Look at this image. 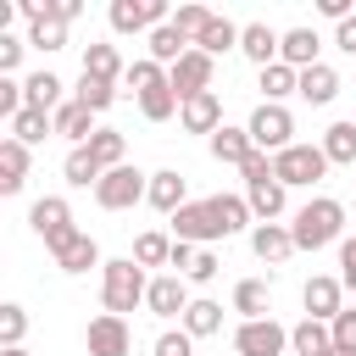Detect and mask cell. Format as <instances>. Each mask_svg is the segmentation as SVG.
<instances>
[{"label":"cell","mask_w":356,"mask_h":356,"mask_svg":"<svg viewBox=\"0 0 356 356\" xmlns=\"http://www.w3.org/2000/svg\"><path fill=\"white\" fill-rule=\"evenodd\" d=\"M195 50H206V56H211V61H217V56H222V50H239V28H234V22H228V17H217V22H211V28H206V33H200V44H195Z\"/></svg>","instance_id":"38"},{"label":"cell","mask_w":356,"mask_h":356,"mask_svg":"<svg viewBox=\"0 0 356 356\" xmlns=\"http://www.w3.org/2000/svg\"><path fill=\"white\" fill-rule=\"evenodd\" d=\"M328 328H334V350H350V356H356V312L345 306V312H339Z\"/></svg>","instance_id":"44"},{"label":"cell","mask_w":356,"mask_h":356,"mask_svg":"<svg viewBox=\"0 0 356 356\" xmlns=\"http://www.w3.org/2000/svg\"><path fill=\"white\" fill-rule=\"evenodd\" d=\"M56 134H61V139H72V150H78V145H89V139H95V111H89V106H78V100H67V106L56 111Z\"/></svg>","instance_id":"22"},{"label":"cell","mask_w":356,"mask_h":356,"mask_svg":"<svg viewBox=\"0 0 356 356\" xmlns=\"http://www.w3.org/2000/svg\"><path fill=\"white\" fill-rule=\"evenodd\" d=\"M339 284L356 295V239H339Z\"/></svg>","instance_id":"48"},{"label":"cell","mask_w":356,"mask_h":356,"mask_svg":"<svg viewBox=\"0 0 356 356\" xmlns=\"http://www.w3.org/2000/svg\"><path fill=\"white\" fill-rule=\"evenodd\" d=\"M217 267H222V261H217L211 250H195V261H189V273H184V278H195V284H211V278H217Z\"/></svg>","instance_id":"47"},{"label":"cell","mask_w":356,"mask_h":356,"mask_svg":"<svg viewBox=\"0 0 356 356\" xmlns=\"http://www.w3.org/2000/svg\"><path fill=\"white\" fill-rule=\"evenodd\" d=\"M334 95H339V72H334V67H323V61H317V67H306V72H300V100L328 106Z\"/></svg>","instance_id":"28"},{"label":"cell","mask_w":356,"mask_h":356,"mask_svg":"<svg viewBox=\"0 0 356 356\" xmlns=\"http://www.w3.org/2000/svg\"><path fill=\"white\" fill-rule=\"evenodd\" d=\"M122 83L139 95V111H145L150 122H167V117L178 111V95H172V78H167L161 61H134Z\"/></svg>","instance_id":"2"},{"label":"cell","mask_w":356,"mask_h":356,"mask_svg":"<svg viewBox=\"0 0 356 356\" xmlns=\"http://www.w3.org/2000/svg\"><path fill=\"white\" fill-rule=\"evenodd\" d=\"M44 134H56V117H50V111H33V106H22V111L11 117V139H22V145H39Z\"/></svg>","instance_id":"32"},{"label":"cell","mask_w":356,"mask_h":356,"mask_svg":"<svg viewBox=\"0 0 356 356\" xmlns=\"http://www.w3.org/2000/svg\"><path fill=\"white\" fill-rule=\"evenodd\" d=\"M61 172H67V184H78V189H89V184H100V178H106V172H100V161L89 156V145H78V150L67 156V167H61Z\"/></svg>","instance_id":"39"},{"label":"cell","mask_w":356,"mask_h":356,"mask_svg":"<svg viewBox=\"0 0 356 356\" xmlns=\"http://www.w3.org/2000/svg\"><path fill=\"white\" fill-rule=\"evenodd\" d=\"M95 200L106 206V211H128V206H139V200H150V172H139V167H111L100 184H95Z\"/></svg>","instance_id":"4"},{"label":"cell","mask_w":356,"mask_h":356,"mask_svg":"<svg viewBox=\"0 0 356 356\" xmlns=\"http://www.w3.org/2000/svg\"><path fill=\"white\" fill-rule=\"evenodd\" d=\"M250 250H256L267 267H278V261L295 256V234H289L284 222H256V228H250Z\"/></svg>","instance_id":"14"},{"label":"cell","mask_w":356,"mask_h":356,"mask_svg":"<svg viewBox=\"0 0 356 356\" xmlns=\"http://www.w3.org/2000/svg\"><path fill=\"white\" fill-rule=\"evenodd\" d=\"M289 234H295V250H323V245H334V239L345 234V206L328 200V195H317V200H306V206L295 211Z\"/></svg>","instance_id":"1"},{"label":"cell","mask_w":356,"mask_h":356,"mask_svg":"<svg viewBox=\"0 0 356 356\" xmlns=\"http://www.w3.org/2000/svg\"><path fill=\"white\" fill-rule=\"evenodd\" d=\"M289 350H295V356H328V350H334V328L317 323V317H300V323L289 328Z\"/></svg>","instance_id":"19"},{"label":"cell","mask_w":356,"mask_h":356,"mask_svg":"<svg viewBox=\"0 0 356 356\" xmlns=\"http://www.w3.org/2000/svg\"><path fill=\"white\" fill-rule=\"evenodd\" d=\"M211 156H217L222 167H245V161L256 156V145H250V128H228V122H222V128L211 134Z\"/></svg>","instance_id":"18"},{"label":"cell","mask_w":356,"mask_h":356,"mask_svg":"<svg viewBox=\"0 0 356 356\" xmlns=\"http://www.w3.org/2000/svg\"><path fill=\"white\" fill-rule=\"evenodd\" d=\"M334 44H339L345 56H356V17H345V22L334 28Z\"/></svg>","instance_id":"49"},{"label":"cell","mask_w":356,"mask_h":356,"mask_svg":"<svg viewBox=\"0 0 356 356\" xmlns=\"http://www.w3.org/2000/svg\"><path fill=\"white\" fill-rule=\"evenodd\" d=\"M28 184V145L22 139H6L0 145V195H17Z\"/></svg>","instance_id":"23"},{"label":"cell","mask_w":356,"mask_h":356,"mask_svg":"<svg viewBox=\"0 0 356 356\" xmlns=\"http://www.w3.org/2000/svg\"><path fill=\"white\" fill-rule=\"evenodd\" d=\"M28 222H33V234L44 239V250L56 256L78 228H72V206L61 200V195H44V200H33V211H28Z\"/></svg>","instance_id":"5"},{"label":"cell","mask_w":356,"mask_h":356,"mask_svg":"<svg viewBox=\"0 0 356 356\" xmlns=\"http://www.w3.org/2000/svg\"><path fill=\"white\" fill-rule=\"evenodd\" d=\"M300 306H306V317H317V323H334V317L345 312V284H339V278H306V289H300Z\"/></svg>","instance_id":"13"},{"label":"cell","mask_w":356,"mask_h":356,"mask_svg":"<svg viewBox=\"0 0 356 356\" xmlns=\"http://www.w3.org/2000/svg\"><path fill=\"white\" fill-rule=\"evenodd\" d=\"M261 95H267V106H278L284 95H300V72H295V67H284V61L261 67Z\"/></svg>","instance_id":"31"},{"label":"cell","mask_w":356,"mask_h":356,"mask_svg":"<svg viewBox=\"0 0 356 356\" xmlns=\"http://www.w3.org/2000/svg\"><path fill=\"white\" fill-rule=\"evenodd\" d=\"M6 356H28V350H22V345H17V350H6Z\"/></svg>","instance_id":"53"},{"label":"cell","mask_w":356,"mask_h":356,"mask_svg":"<svg viewBox=\"0 0 356 356\" xmlns=\"http://www.w3.org/2000/svg\"><path fill=\"white\" fill-rule=\"evenodd\" d=\"M189 261H195V245L172 239V261H167V267H178V278H184V273H189Z\"/></svg>","instance_id":"50"},{"label":"cell","mask_w":356,"mask_h":356,"mask_svg":"<svg viewBox=\"0 0 356 356\" xmlns=\"http://www.w3.org/2000/svg\"><path fill=\"white\" fill-rule=\"evenodd\" d=\"M217 328H222V306H217V300H189L184 334H189V339H206V334H217Z\"/></svg>","instance_id":"33"},{"label":"cell","mask_w":356,"mask_h":356,"mask_svg":"<svg viewBox=\"0 0 356 356\" xmlns=\"http://www.w3.org/2000/svg\"><path fill=\"white\" fill-rule=\"evenodd\" d=\"M284 345H289V328H278L273 317L239 323V334H234V356H284Z\"/></svg>","instance_id":"9"},{"label":"cell","mask_w":356,"mask_h":356,"mask_svg":"<svg viewBox=\"0 0 356 356\" xmlns=\"http://www.w3.org/2000/svg\"><path fill=\"white\" fill-rule=\"evenodd\" d=\"M145 306H150L156 317H184V312H189V289H184V278H178V273H167V278H150V295H145Z\"/></svg>","instance_id":"15"},{"label":"cell","mask_w":356,"mask_h":356,"mask_svg":"<svg viewBox=\"0 0 356 356\" xmlns=\"http://www.w3.org/2000/svg\"><path fill=\"white\" fill-rule=\"evenodd\" d=\"M56 6V0H50ZM28 44H39V50H61L67 44V22L61 17H39L33 28H28Z\"/></svg>","instance_id":"41"},{"label":"cell","mask_w":356,"mask_h":356,"mask_svg":"<svg viewBox=\"0 0 356 356\" xmlns=\"http://www.w3.org/2000/svg\"><path fill=\"white\" fill-rule=\"evenodd\" d=\"M328 356H350V350H328Z\"/></svg>","instance_id":"54"},{"label":"cell","mask_w":356,"mask_h":356,"mask_svg":"<svg viewBox=\"0 0 356 356\" xmlns=\"http://www.w3.org/2000/svg\"><path fill=\"white\" fill-rule=\"evenodd\" d=\"M317 6H323V17H334V22L350 17V0H317Z\"/></svg>","instance_id":"51"},{"label":"cell","mask_w":356,"mask_h":356,"mask_svg":"<svg viewBox=\"0 0 356 356\" xmlns=\"http://www.w3.org/2000/svg\"><path fill=\"white\" fill-rule=\"evenodd\" d=\"M273 172H278L284 189L289 184H317L328 172V156H323V145H289V150L273 156Z\"/></svg>","instance_id":"7"},{"label":"cell","mask_w":356,"mask_h":356,"mask_svg":"<svg viewBox=\"0 0 356 356\" xmlns=\"http://www.w3.org/2000/svg\"><path fill=\"white\" fill-rule=\"evenodd\" d=\"M150 206L156 211H184L189 200H184V172H172V167H161V172H150Z\"/></svg>","instance_id":"24"},{"label":"cell","mask_w":356,"mask_h":356,"mask_svg":"<svg viewBox=\"0 0 356 356\" xmlns=\"http://www.w3.org/2000/svg\"><path fill=\"white\" fill-rule=\"evenodd\" d=\"M234 312H239L245 323H261V317H267V284H261V278H245V284L234 289Z\"/></svg>","instance_id":"36"},{"label":"cell","mask_w":356,"mask_h":356,"mask_svg":"<svg viewBox=\"0 0 356 356\" xmlns=\"http://www.w3.org/2000/svg\"><path fill=\"white\" fill-rule=\"evenodd\" d=\"M189 50H195V44H189V39L172 28V22H161V28L150 33V61H161V67H178Z\"/></svg>","instance_id":"27"},{"label":"cell","mask_w":356,"mask_h":356,"mask_svg":"<svg viewBox=\"0 0 356 356\" xmlns=\"http://www.w3.org/2000/svg\"><path fill=\"white\" fill-rule=\"evenodd\" d=\"M83 78H100V83L128 78L122 61H117V44H89V50H83Z\"/></svg>","instance_id":"29"},{"label":"cell","mask_w":356,"mask_h":356,"mask_svg":"<svg viewBox=\"0 0 356 356\" xmlns=\"http://www.w3.org/2000/svg\"><path fill=\"white\" fill-rule=\"evenodd\" d=\"M22 334H28V312L11 300V306H0V345L6 350H17L22 345Z\"/></svg>","instance_id":"43"},{"label":"cell","mask_w":356,"mask_h":356,"mask_svg":"<svg viewBox=\"0 0 356 356\" xmlns=\"http://www.w3.org/2000/svg\"><path fill=\"white\" fill-rule=\"evenodd\" d=\"M323 156H328V167H350L356 161V122H334L323 134Z\"/></svg>","instance_id":"30"},{"label":"cell","mask_w":356,"mask_h":356,"mask_svg":"<svg viewBox=\"0 0 356 356\" xmlns=\"http://www.w3.org/2000/svg\"><path fill=\"white\" fill-rule=\"evenodd\" d=\"M72 100H78V106H89V111H106V106L117 100V83H100V78H78Z\"/></svg>","instance_id":"42"},{"label":"cell","mask_w":356,"mask_h":356,"mask_svg":"<svg viewBox=\"0 0 356 356\" xmlns=\"http://www.w3.org/2000/svg\"><path fill=\"white\" fill-rule=\"evenodd\" d=\"M278 44H284V33H273L267 22H245V28H239V50H245L256 67H273V61H278Z\"/></svg>","instance_id":"17"},{"label":"cell","mask_w":356,"mask_h":356,"mask_svg":"<svg viewBox=\"0 0 356 356\" xmlns=\"http://www.w3.org/2000/svg\"><path fill=\"white\" fill-rule=\"evenodd\" d=\"M178 122H184L189 134H217V128H222V100H217V89L184 100V106H178Z\"/></svg>","instance_id":"16"},{"label":"cell","mask_w":356,"mask_h":356,"mask_svg":"<svg viewBox=\"0 0 356 356\" xmlns=\"http://www.w3.org/2000/svg\"><path fill=\"white\" fill-rule=\"evenodd\" d=\"M245 128H250V145H256V150H273V156H278V150L295 145V139H289V134H295V117H289L284 106H267V100H261Z\"/></svg>","instance_id":"6"},{"label":"cell","mask_w":356,"mask_h":356,"mask_svg":"<svg viewBox=\"0 0 356 356\" xmlns=\"http://www.w3.org/2000/svg\"><path fill=\"white\" fill-rule=\"evenodd\" d=\"M167 78H172L178 106H184V100H195V95H211V56H206V50H189L178 67H167Z\"/></svg>","instance_id":"11"},{"label":"cell","mask_w":356,"mask_h":356,"mask_svg":"<svg viewBox=\"0 0 356 356\" xmlns=\"http://www.w3.org/2000/svg\"><path fill=\"white\" fill-rule=\"evenodd\" d=\"M245 200H250V211H256L261 222H273V217L284 211V184H278V172H273V178H250V184H245Z\"/></svg>","instance_id":"25"},{"label":"cell","mask_w":356,"mask_h":356,"mask_svg":"<svg viewBox=\"0 0 356 356\" xmlns=\"http://www.w3.org/2000/svg\"><path fill=\"white\" fill-rule=\"evenodd\" d=\"M22 50H28V39H11V33H0V72H6V78L17 72V61H22Z\"/></svg>","instance_id":"46"},{"label":"cell","mask_w":356,"mask_h":356,"mask_svg":"<svg viewBox=\"0 0 356 356\" xmlns=\"http://www.w3.org/2000/svg\"><path fill=\"white\" fill-rule=\"evenodd\" d=\"M56 267H61V273H89V267H100V245H95L89 234H72V239L56 250Z\"/></svg>","instance_id":"26"},{"label":"cell","mask_w":356,"mask_h":356,"mask_svg":"<svg viewBox=\"0 0 356 356\" xmlns=\"http://www.w3.org/2000/svg\"><path fill=\"white\" fill-rule=\"evenodd\" d=\"M22 95H28V106H33V111H50V117L67 106V100H61V78H56L50 67H39L33 78H22Z\"/></svg>","instance_id":"20"},{"label":"cell","mask_w":356,"mask_h":356,"mask_svg":"<svg viewBox=\"0 0 356 356\" xmlns=\"http://www.w3.org/2000/svg\"><path fill=\"white\" fill-rule=\"evenodd\" d=\"M167 222H172V239H184V245L228 239V234H222V222H217V211H211V200H189V206H184V211H172Z\"/></svg>","instance_id":"8"},{"label":"cell","mask_w":356,"mask_h":356,"mask_svg":"<svg viewBox=\"0 0 356 356\" xmlns=\"http://www.w3.org/2000/svg\"><path fill=\"white\" fill-rule=\"evenodd\" d=\"M134 261H139V267H167V261H172V239L156 234V228H145V234L134 239Z\"/></svg>","instance_id":"35"},{"label":"cell","mask_w":356,"mask_h":356,"mask_svg":"<svg viewBox=\"0 0 356 356\" xmlns=\"http://www.w3.org/2000/svg\"><path fill=\"white\" fill-rule=\"evenodd\" d=\"M161 22H172L167 17V0H111V28L117 33H139V28H161Z\"/></svg>","instance_id":"10"},{"label":"cell","mask_w":356,"mask_h":356,"mask_svg":"<svg viewBox=\"0 0 356 356\" xmlns=\"http://www.w3.org/2000/svg\"><path fill=\"white\" fill-rule=\"evenodd\" d=\"M156 356H195V339H189L184 328H167V334L156 339Z\"/></svg>","instance_id":"45"},{"label":"cell","mask_w":356,"mask_h":356,"mask_svg":"<svg viewBox=\"0 0 356 356\" xmlns=\"http://www.w3.org/2000/svg\"><path fill=\"white\" fill-rule=\"evenodd\" d=\"M122 150H128V139H122L117 128H95V139H89V156L100 161V172L122 167Z\"/></svg>","instance_id":"34"},{"label":"cell","mask_w":356,"mask_h":356,"mask_svg":"<svg viewBox=\"0 0 356 356\" xmlns=\"http://www.w3.org/2000/svg\"><path fill=\"white\" fill-rule=\"evenodd\" d=\"M211 211H217V222H222V234H239L256 211H250V200H239V195H211Z\"/></svg>","instance_id":"37"},{"label":"cell","mask_w":356,"mask_h":356,"mask_svg":"<svg viewBox=\"0 0 356 356\" xmlns=\"http://www.w3.org/2000/svg\"><path fill=\"white\" fill-rule=\"evenodd\" d=\"M145 295H150V278H145V267H139L134 256H122V261H106V278H100V300H106V312H111V317L134 312Z\"/></svg>","instance_id":"3"},{"label":"cell","mask_w":356,"mask_h":356,"mask_svg":"<svg viewBox=\"0 0 356 356\" xmlns=\"http://www.w3.org/2000/svg\"><path fill=\"white\" fill-rule=\"evenodd\" d=\"M278 61H284V67H295V72L317 67V33H312V28H289V33H284V44H278Z\"/></svg>","instance_id":"21"},{"label":"cell","mask_w":356,"mask_h":356,"mask_svg":"<svg viewBox=\"0 0 356 356\" xmlns=\"http://www.w3.org/2000/svg\"><path fill=\"white\" fill-rule=\"evenodd\" d=\"M83 345H89V356H128V350H134V334H128V317H111V312H100V317L89 323V334H83Z\"/></svg>","instance_id":"12"},{"label":"cell","mask_w":356,"mask_h":356,"mask_svg":"<svg viewBox=\"0 0 356 356\" xmlns=\"http://www.w3.org/2000/svg\"><path fill=\"white\" fill-rule=\"evenodd\" d=\"M217 22V11H206V6H178V17H172V28L189 39V44H200V33Z\"/></svg>","instance_id":"40"},{"label":"cell","mask_w":356,"mask_h":356,"mask_svg":"<svg viewBox=\"0 0 356 356\" xmlns=\"http://www.w3.org/2000/svg\"><path fill=\"white\" fill-rule=\"evenodd\" d=\"M78 11H83V6H78V0H56V6H50V17H61V22H72V17H78Z\"/></svg>","instance_id":"52"}]
</instances>
